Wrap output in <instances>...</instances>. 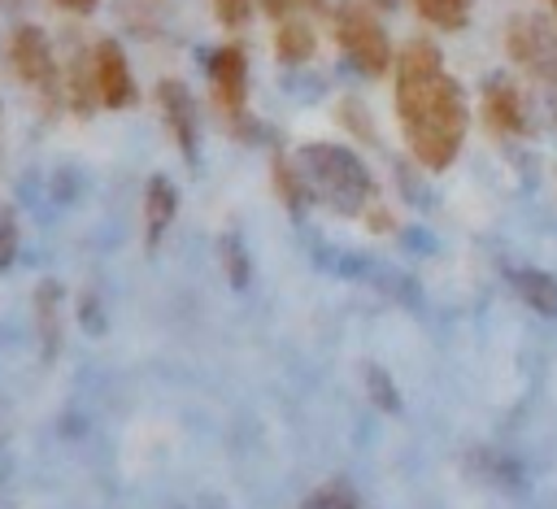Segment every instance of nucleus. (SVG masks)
Returning a JSON list of instances; mask_svg holds the SVG:
<instances>
[{
  "mask_svg": "<svg viewBox=\"0 0 557 509\" xmlns=\"http://www.w3.org/2000/svg\"><path fill=\"white\" fill-rule=\"evenodd\" d=\"M335 39H339L344 57H348L361 74H383V70L392 65L387 30H383V22L374 17V9L361 4V0L339 4V13H335Z\"/></svg>",
  "mask_w": 557,
  "mask_h": 509,
  "instance_id": "obj_3",
  "label": "nucleus"
},
{
  "mask_svg": "<svg viewBox=\"0 0 557 509\" xmlns=\"http://www.w3.org/2000/svg\"><path fill=\"white\" fill-rule=\"evenodd\" d=\"M548 4H553V13H557V0H548Z\"/></svg>",
  "mask_w": 557,
  "mask_h": 509,
  "instance_id": "obj_22",
  "label": "nucleus"
},
{
  "mask_svg": "<svg viewBox=\"0 0 557 509\" xmlns=\"http://www.w3.org/2000/svg\"><path fill=\"white\" fill-rule=\"evenodd\" d=\"M413 4H418V13H422L426 22H435V26H444V30H457V26H466L474 0H413Z\"/></svg>",
  "mask_w": 557,
  "mask_h": 509,
  "instance_id": "obj_13",
  "label": "nucleus"
},
{
  "mask_svg": "<svg viewBox=\"0 0 557 509\" xmlns=\"http://www.w3.org/2000/svg\"><path fill=\"white\" fill-rule=\"evenodd\" d=\"M483 109H487V117H492L500 131H522V126H527V122H522V100H518L513 83H505V78H492V83H487Z\"/></svg>",
  "mask_w": 557,
  "mask_h": 509,
  "instance_id": "obj_11",
  "label": "nucleus"
},
{
  "mask_svg": "<svg viewBox=\"0 0 557 509\" xmlns=\"http://www.w3.org/2000/svg\"><path fill=\"white\" fill-rule=\"evenodd\" d=\"M300 170H305V187L339 213H357L370 196V170L357 161V152L339 144H309L300 152Z\"/></svg>",
  "mask_w": 557,
  "mask_h": 509,
  "instance_id": "obj_2",
  "label": "nucleus"
},
{
  "mask_svg": "<svg viewBox=\"0 0 557 509\" xmlns=\"http://www.w3.org/2000/svg\"><path fill=\"white\" fill-rule=\"evenodd\" d=\"M509 278H513L518 296H522L540 318H553V313H557V278H553V274H544V270H513Z\"/></svg>",
  "mask_w": 557,
  "mask_h": 509,
  "instance_id": "obj_12",
  "label": "nucleus"
},
{
  "mask_svg": "<svg viewBox=\"0 0 557 509\" xmlns=\"http://www.w3.org/2000/svg\"><path fill=\"white\" fill-rule=\"evenodd\" d=\"M509 48L522 65L557 78V30L544 22V17H518L509 26Z\"/></svg>",
  "mask_w": 557,
  "mask_h": 509,
  "instance_id": "obj_6",
  "label": "nucleus"
},
{
  "mask_svg": "<svg viewBox=\"0 0 557 509\" xmlns=\"http://www.w3.org/2000/svg\"><path fill=\"white\" fill-rule=\"evenodd\" d=\"M91 91L104 109H122L135 100V83H131V65H126V52L117 39H100L96 52H91Z\"/></svg>",
  "mask_w": 557,
  "mask_h": 509,
  "instance_id": "obj_5",
  "label": "nucleus"
},
{
  "mask_svg": "<svg viewBox=\"0 0 557 509\" xmlns=\"http://www.w3.org/2000/svg\"><path fill=\"white\" fill-rule=\"evenodd\" d=\"M13 244H17V235H13V218L4 213V218H0V270L13 261Z\"/></svg>",
  "mask_w": 557,
  "mask_h": 509,
  "instance_id": "obj_18",
  "label": "nucleus"
},
{
  "mask_svg": "<svg viewBox=\"0 0 557 509\" xmlns=\"http://www.w3.org/2000/svg\"><path fill=\"white\" fill-rule=\"evenodd\" d=\"M313 26L305 22V17H283L278 22V35H274V52H278V61L283 65H300V61H309L313 57Z\"/></svg>",
  "mask_w": 557,
  "mask_h": 509,
  "instance_id": "obj_10",
  "label": "nucleus"
},
{
  "mask_svg": "<svg viewBox=\"0 0 557 509\" xmlns=\"http://www.w3.org/2000/svg\"><path fill=\"white\" fill-rule=\"evenodd\" d=\"M161 109H165V117H170V131H174L183 157L196 161V104H191V91H187L183 83L165 78V83H161Z\"/></svg>",
  "mask_w": 557,
  "mask_h": 509,
  "instance_id": "obj_8",
  "label": "nucleus"
},
{
  "mask_svg": "<svg viewBox=\"0 0 557 509\" xmlns=\"http://www.w3.org/2000/svg\"><path fill=\"white\" fill-rule=\"evenodd\" d=\"M205 65L213 74V87H218L222 104L231 113H239L244 109V96H248V57H244V48L239 44H222L218 52L205 57Z\"/></svg>",
  "mask_w": 557,
  "mask_h": 509,
  "instance_id": "obj_7",
  "label": "nucleus"
},
{
  "mask_svg": "<svg viewBox=\"0 0 557 509\" xmlns=\"http://www.w3.org/2000/svg\"><path fill=\"white\" fill-rule=\"evenodd\" d=\"M174 209H178V191L165 183V174H152L148 196H144V213H148V244H161L165 226L174 222Z\"/></svg>",
  "mask_w": 557,
  "mask_h": 509,
  "instance_id": "obj_9",
  "label": "nucleus"
},
{
  "mask_svg": "<svg viewBox=\"0 0 557 509\" xmlns=\"http://www.w3.org/2000/svg\"><path fill=\"white\" fill-rule=\"evenodd\" d=\"M57 4H61V9H70V13H87L96 0H57Z\"/></svg>",
  "mask_w": 557,
  "mask_h": 509,
  "instance_id": "obj_21",
  "label": "nucleus"
},
{
  "mask_svg": "<svg viewBox=\"0 0 557 509\" xmlns=\"http://www.w3.org/2000/svg\"><path fill=\"white\" fill-rule=\"evenodd\" d=\"M396 113L409 135V148L422 165L444 170L466 139V100L461 87L444 74L440 48L413 39L396 61Z\"/></svg>",
  "mask_w": 557,
  "mask_h": 509,
  "instance_id": "obj_1",
  "label": "nucleus"
},
{
  "mask_svg": "<svg viewBox=\"0 0 557 509\" xmlns=\"http://www.w3.org/2000/svg\"><path fill=\"white\" fill-rule=\"evenodd\" d=\"M226 261H231V283L235 287H244V278H248V261L239 257V244L226 235Z\"/></svg>",
  "mask_w": 557,
  "mask_h": 509,
  "instance_id": "obj_17",
  "label": "nucleus"
},
{
  "mask_svg": "<svg viewBox=\"0 0 557 509\" xmlns=\"http://www.w3.org/2000/svg\"><path fill=\"white\" fill-rule=\"evenodd\" d=\"M366 383H370V396H374V405H379V409H387V413H396V409H400V396H396V387H392V374H387V370L370 365V370H366Z\"/></svg>",
  "mask_w": 557,
  "mask_h": 509,
  "instance_id": "obj_15",
  "label": "nucleus"
},
{
  "mask_svg": "<svg viewBox=\"0 0 557 509\" xmlns=\"http://www.w3.org/2000/svg\"><path fill=\"white\" fill-rule=\"evenodd\" d=\"M9 61L13 70L22 74V83L39 87V91H57V57H52V44L44 35V26H17L13 30V44H9Z\"/></svg>",
  "mask_w": 557,
  "mask_h": 509,
  "instance_id": "obj_4",
  "label": "nucleus"
},
{
  "mask_svg": "<svg viewBox=\"0 0 557 509\" xmlns=\"http://www.w3.org/2000/svg\"><path fill=\"white\" fill-rule=\"evenodd\" d=\"M287 4H292V13H296V9H300V13H322V9H326V0H287Z\"/></svg>",
  "mask_w": 557,
  "mask_h": 509,
  "instance_id": "obj_19",
  "label": "nucleus"
},
{
  "mask_svg": "<svg viewBox=\"0 0 557 509\" xmlns=\"http://www.w3.org/2000/svg\"><path fill=\"white\" fill-rule=\"evenodd\" d=\"M300 509H357V492H352V483H344V479H335V483H326V487H318Z\"/></svg>",
  "mask_w": 557,
  "mask_h": 509,
  "instance_id": "obj_14",
  "label": "nucleus"
},
{
  "mask_svg": "<svg viewBox=\"0 0 557 509\" xmlns=\"http://www.w3.org/2000/svg\"><path fill=\"white\" fill-rule=\"evenodd\" d=\"M261 4H265V13H270V17H287V13H292V4H287V0H261Z\"/></svg>",
  "mask_w": 557,
  "mask_h": 509,
  "instance_id": "obj_20",
  "label": "nucleus"
},
{
  "mask_svg": "<svg viewBox=\"0 0 557 509\" xmlns=\"http://www.w3.org/2000/svg\"><path fill=\"white\" fill-rule=\"evenodd\" d=\"M213 9H218V17H222L226 26H244V22H248L252 0H213Z\"/></svg>",
  "mask_w": 557,
  "mask_h": 509,
  "instance_id": "obj_16",
  "label": "nucleus"
}]
</instances>
